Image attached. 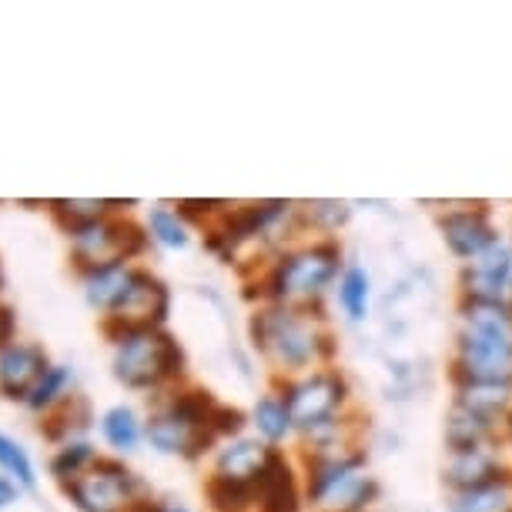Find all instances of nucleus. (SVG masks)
<instances>
[{
	"label": "nucleus",
	"instance_id": "nucleus-1",
	"mask_svg": "<svg viewBox=\"0 0 512 512\" xmlns=\"http://www.w3.org/2000/svg\"><path fill=\"white\" fill-rule=\"evenodd\" d=\"M251 345L275 372V382L325 369L335 359V332L325 312L288 305H262L248 322Z\"/></svg>",
	"mask_w": 512,
	"mask_h": 512
},
{
	"label": "nucleus",
	"instance_id": "nucleus-2",
	"mask_svg": "<svg viewBox=\"0 0 512 512\" xmlns=\"http://www.w3.org/2000/svg\"><path fill=\"white\" fill-rule=\"evenodd\" d=\"M345 262V251L338 238H305L278 248L272 262H265L258 275V298L265 305H288L325 312V298L335 292L338 275Z\"/></svg>",
	"mask_w": 512,
	"mask_h": 512
},
{
	"label": "nucleus",
	"instance_id": "nucleus-3",
	"mask_svg": "<svg viewBox=\"0 0 512 512\" xmlns=\"http://www.w3.org/2000/svg\"><path fill=\"white\" fill-rule=\"evenodd\" d=\"M456 382L512 385V308L459 302L456 355H452V385Z\"/></svg>",
	"mask_w": 512,
	"mask_h": 512
},
{
	"label": "nucleus",
	"instance_id": "nucleus-4",
	"mask_svg": "<svg viewBox=\"0 0 512 512\" xmlns=\"http://www.w3.org/2000/svg\"><path fill=\"white\" fill-rule=\"evenodd\" d=\"M218 399L208 389L175 392L168 402L158 405L144 422V439L164 456L198 459L208 449H218V436L211 432V415Z\"/></svg>",
	"mask_w": 512,
	"mask_h": 512
},
{
	"label": "nucleus",
	"instance_id": "nucleus-5",
	"mask_svg": "<svg viewBox=\"0 0 512 512\" xmlns=\"http://www.w3.org/2000/svg\"><path fill=\"white\" fill-rule=\"evenodd\" d=\"M111 369L124 389L151 392L185 375V352L161 328H138V332H121L114 338Z\"/></svg>",
	"mask_w": 512,
	"mask_h": 512
},
{
	"label": "nucleus",
	"instance_id": "nucleus-6",
	"mask_svg": "<svg viewBox=\"0 0 512 512\" xmlns=\"http://www.w3.org/2000/svg\"><path fill=\"white\" fill-rule=\"evenodd\" d=\"M275 392L282 395L288 412H292L298 436L312 429V425L328 422V419H335V415H345L352 409V385L335 365L275 382Z\"/></svg>",
	"mask_w": 512,
	"mask_h": 512
},
{
	"label": "nucleus",
	"instance_id": "nucleus-7",
	"mask_svg": "<svg viewBox=\"0 0 512 512\" xmlns=\"http://www.w3.org/2000/svg\"><path fill=\"white\" fill-rule=\"evenodd\" d=\"M67 496L81 512H124L138 499L141 479L118 459H98L71 482H64Z\"/></svg>",
	"mask_w": 512,
	"mask_h": 512
},
{
	"label": "nucleus",
	"instance_id": "nucleus-8",
	"mask_svg": "<svg viewBox=\"0 0 512 512\" xmlns=\"http://www.w3.org/2000/svg\"><path fill=\"white\" fill-rule=\"evenodd\" d=\"M148 228L134 225V221H91V225L74 231V255L77 262L91 268L101 265H118V262H131L138 258L144 248H148Z\"/></svg>",
	"mask_w": 512,
	"mask_h": 512
},
{
	"label": "nucleus",
	"instance_id": "nucleus-9",
	"mask_svg": "<svg viewBox=\"0 0 512 512\" xmlns=\"http://www.w3.org/2000/svg\"><path fill=\"white\" fill-rule=\"evenodd\" d=\"M459 302L512 308V238H499L459 272Z\"/></svg>",
	"mask_w": 512,
	"mask_h": 512
},
{
	"label": "nucleus",
	"instance_id": "nucleus-10",
	"mask_svg": "<svg viewBox=\"0 0 512 512\" xmlns=\"http://www.w3.org/2000/svg\"><path fill=\"white\" fill-rule=\"evenodd\" d=\"M436 228L446 251L462 265L476 262L482 251L502 238L489 205H452L436 218Z\"/></svg>",
	"mask_w": 512,
	"mask_h": 512
},
{
	"label": "nucleus",
	"instance_id": "nucleus-11",
	"mask_svg": "<svg viewBox=\"0 0 512 512\" xmlns=\"http://www.w3.org/2000/svg\"><path fill=\"white\" fill-rule=\"evenodd\" d=\"M502 479H512V456L506 442L502 446L446 452V462H442V482H446L449 492L482 489Z\"/></svg>",
	"mask_w": 512,
	"mask_h": 512
},
{
	"label": "nucleus",
	"instance_id": "nucleus-12",
	"mask_svg": "<svg viewBox=\"0 0 512 512\" xmlns=\"http://www.w3.org/2000/svg\"><path fill=\"white\" fill-rule=\"evenodd\" d=\"M168 308H171V295H168V288H164V282L141 268L138 278H134L131 295L124 298V305L104 322V332L111 338H118L121 332H138V328H161L164 318H168Z\"/></svg>",
	"mask_w": 512,
	"mask_h": 512
},
{
	"label": "nucleus",
	"instance_id": "nucleus-13",
	"mask_svg": "<svg viewBox=\"0 0 512 512\" xmlns=\"http://www.w3.org/2000/svg\"><path fill=\"white\" fill-rule=\"evenodd\" d=\"M302 506V469L285 456V449H275L255 482V512H302Z\"/></svg>",
	"mask_w": 512,
	"mask_h": 512
},
{
	"label": "nucleus",
	"instance_id": "nucleus-14",
	"mask_svg": "<svg viewBox=\"0 0 512 512\" xmlns=\"http://www.w3.org/2000/svg\"><path fill=\"white\" fill-rule=\"evenodd\" d=\"M272 452H275L272 446H265V442L255 439V436L228 439V442H221V446H218L215 472H211V476L228 479V482H245V486H255Z\"/></svg>",
	"mask_w": 512,
	"mask_h": 512
},
{
	"label": "nucleus",
	"instance_id": "nucleus-15",
	"mask_svg": "<svg viewBox=\"0 0 512 512\" xmlns=\"http://www.w3.org/2000/svg\"><path fill=\"white\" fill-rule=\"evenodd\" d=\"M47 369V355L37 345H7L0 352V392L7 399H27Z\"/></svg>",
	"mask_w": 512,
	"mask_h": 512
},
{
	"label": "nucleus",
	"instance_id": "nucleus-16",
	"mask_svg": "<svg viewBox=\"0 0 512 512\" xmlns=\"http://www.w3.org/2000/svg\"><path fill=\"white\" fill-rule=\"evenodd\" d=\"M138 272L141 268L131 262L91 268V272L84 275V295H88V305L98 308V312H108V318H111L124 305V298L131 295Z\"/></svg>",
	"mask_w": 512,
	"mask_h": 512
},
{
	"label": "nucleus",
	"instance_id": "nucleus-17",
	"mask_svg": "<svg viewBox=\"0 0 512 512\" xmlns=\"http://www.w3.org/2000/svg\"><path fill=\"white\" fill-rule=\"evenodd\" d=\"M506 439H509L506 425L496 422V419H486V415L459 409V405H452L449 415H446V452L502 446Z\"/></svg>",
	"mask_w": 512,
	"mask_h": 512
},
{
	"label": "nucleus",
	"instance_id": "nucleus-18",
	"mask_svg": "<svg viewBox=\"0 0 512 512\" xmlns=\"http://www.w3.org/2000/svg\"><path fill=\"white\" fill-rule=\"evenodd\" d=\"M248 425L255 429V439H262L265 446H272V449H282L285 442L298 439L292 412H288L285 399L275 389L258 395L255 405H251V412H248Z\"/></svg>",
	"mask_w": 512,
	"mask_h": 512
},
{
	"label": "nucleus",
	"instance_id": "nucleus-19",
	"mask_svg": "<svg viewBox=\"0 0 512 512\" xmlns=\"http://www.w3.org/2000/svg\"><path fill=\"white\" fill-rule=\"evenodd\" d=\"M452 405L469 409L486 419H496L506 425L512 415V385L506 382H456L452 385Z\"/></svg>",
	"mask_w": 512,
	"mask_h": 512
},
{
	"label": "nucleus",
	"instance_id": "nucleus-20",
	"mask_svg": "<svg viewBox=\"0 0 512 512\" xmlns=\"http://www.w3.org/2000/svg\"><path fill=\"white\" fill-rule=\"evenodd\" d=\"M335 302H338V312H342L345 322L359 325L369 318V308H372V275L369 268L359 265V262H349L338 275V285H335Z\"/></svg>",
	"mask_w": 512,
	"mask_h": 512
},
{
	"label": "nucleus",
	"instance_id": "nucleus-21",
	"mask_svg": "<svg viewBox=\"0 0 512 512\" xmlns=\"http://www.w3.org/2000/svg\"><path fill=\"white\" fill-rule=\"evenodd\" d=\"M379 496H382L379 479L369 476V469H365L359 476H352L349 482H342L335 492H328L315 506V512H369L375 502H379Z\"/></svg>",
	"mask_w": 512,
	"mask_h": 512
},
{
	"label": "nucleus",
	"instance_id": "nucleus-22",
	"mask_svg": "<svg viewBox=\"0 0 512 512\" xmlns=\"http://www.w3.org/2000/svg\"><path fill=\"white\" fill-rule=\"evenodd\" d=\"M446 512H512V479L482 489L449 492Z\"/></svg>",
	"mask_w": 512,
	"mask_h": 512
},
{
	"label": "nucleus",
	"instance_id": "nucleus-23",
	"mask_svg": "<svg viewBox=\"0 0 512 512\" xmlns=\"http://www.w3.org/2000/svg\"><path fill=\"white\" fill-rule=\"evenodd\" d=\"M101 436L111 449L131 452V449H138V442L144 439V422L138 419V412H134L131 405H111V409L101 415Z\"/></svg>",
	"mask_w": 512,
	"mask_h": 512
},
{
	"label": "nucleus",
	"instance_id": "nucleus-24",
	"mask_svg": "<svg viewBox=\"0 0 512 512\" xmlns=\"http://www.w3.org/2000/svg\"><path fill=\"white\" fill-rule=\"evenodd\" d=\"M148 238L158 241L161 248H188L191 245L188 221L171 205H158L148 211Z\"/></svg>",
	"mask_w": 512,
	"mask_h": 512
},
{
	"label": "nucleus",
	"instance_id": "nucleus-25",
	"mask_svg": "<svg viewBox=\"0 0 512 512\" xmlns=\"http://www.w3.org/2000/svg\"><path fill=\"white\" fill-rule=\"evenodd\" d=\"M298 215H302V225L312 228L315 238H335L338 228L349 221V205L345 201H312V205H302L298 208Z\"/></svg>",
	"mask_w": 512,
	"mask_h": 512
},
{
	"label": "nucleus",
	"instance_id": "nucleus-26",
	"mask_svg": "<svg viewBox=\"0 0 512 512\" xmlns=\"http://www.w3.org/2000/svg\"><path fill=\"white\" fill-rule=\"evenodd\" d=\"M205 492H208V502L215 512H255V486L211 476Z\"/></svg>",
	"mask_w": 512,
	"mask_h": 512
},
{
	"label": "nucleus",
	"instance_id": "nucleus-27",
	"mask_svg": "<svg viewBox=\"0 0 512 512\" xmlns=\"http://www.w3.org/2000/svg\"><path fill=\"white\" fill-rule=\"evenodd\" d=\"M88 422H91L88 402L74 399V395H71V399H61L57 412L44 422V436L47 439H61V436H67V432H74V429H88Z\"/></svg>",
	"mask_w": 512,
	"mask_h": 512
},
{
	"label": "nucleus",
	"instance_id": "nucleus-28",
	"mask_svg": "<svg viewBox=\"0 0 512 512\" xmlns=\"http://www.w3.org/2000/svg\"><path fill=\"white\" fill-rule=\"evenodd\" d=\"M94 462H98V456H94V446L91 442H67V446L57 452L54 462H51V472L57 479H77L84 476Z\"/></svg>",
	"mask_w": 512,
	"mask_h": 512
},
{
	"label": "nucleus",
	"instance_id": "nucleus-29",
	"mask_svg": "<svg viewBox=\"0 0 512 512\" xmlns=\"http://www.w3.org/2000/svg\"><path fill=\"white\" fill-rule=\"evenodd\" d=\"M67 382H71V369H67V365H51V369L41 375V382L31 389V395H27V405H31V409H47V405H54L64 395Z\"/></svg>",
	"mask_w": 512,
	"mask_h": 512
},
{
	"label": "nucleus",
	"instance_id": "nucleus-30",
	"mask_svg": "<svg viewBox=\"0 0 512 512\" xmlns=\"http://www.w3.org/2000/svg\"><path fill=\"white\" fill-rule=\"evenodd\" d=\"M0 469H7L27 489L34 486V466H31V459H27V452L17 446V442L7 439L4 432H0Z\"/></svg>",
	"mask_w": 512,
	"mask_h": 512
},
{
	"label": "nucleus",
	"instance_id": "nucleus-31",
	"mask_svg": "<svg viewBox=\"0 0 512 512\" xmlns=\"http://www.w3.org/2000/svg\"><path fill=\"white\" fill-rule=\"evenodd\" d=\"M248 425V415L241 409H231V405H218L215 415H211V432L218 436V442L238 439Z\"/></svg>",
	"mask_w": 512,
	"mask_h": 512
},
{
	"label": "nucleus",
	"instance_id": "nucleus-32",
	"mask_svg": "<svg viewBox=\"0 0 512 512\" xmlns=\"http://www.w3.org/2000/svg\"><path fill=\"white\" fill-rule=\"evenodd\" d=\"M11 335H14V312L11 308H0V345L11 342Z\"/></svg>",
	"mask_w": 512,
	"mask_h": 512
},
{
	"label": "nucleus",
	"instance_id": "nucleus-33",
	"mask_svg": "<svg viewBox=\"0 0 512 512\" xmlns=\"http://www.w3.org/2000/svg\"><path fill=\"white\" fill-rule=\"evenodd\" d=\"M164 509L168 506H161V502H154V499H134L124 512H164Z\"/></svg>",
	"mask_w": 512,
	"mask_h": 512
},
{
	"label": "nucleus",
	"instance_id": "nucleus-34",
	"mask_svg": "<svg viewBox=\"0 0 512 512\" xmlns=\"http://www.w3.org/2000/svg\"><path fill=\"white\" fill-rule=\"evenodd\" d=\"M506 436L512 439V415H509V419H506Z\"/></svg>",
	"mask_w": 512,
	"mask_h": 512
},
{
	"label": "nucleus",
	"instance_id": "nucleus-35",
	"mask_svg": "<svg viewBox=\"0 0 512 512\" xmlns=\"http://www.w3.org/2000/svg\"><path fill=\"white\" fill-rule=\"evenodd\" d=\"M164 512H188V509H185V506H168Z\"/></svg>",
	"mask_w": 512,
	"mask_h": 512
},
{
	"label": "nucleus",
	"instance_id": "nucleus-36",
	"mask_svg": "<svg viewBox=\"0 0 512 512\" xmlns=\"http://www.w3.org/2000/svg\"><path fill=\"white\" fill-rule=\"evenodd\" d=\"M369 512H375V509H369Z\"/></svg>",
	"mask_w": 512,
	"mask_h": 512
}]
</instances>
